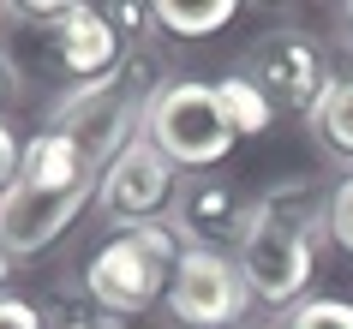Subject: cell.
Here are the masks:
<instances>
[{
  "mask_svg": "<svg viewBox=\"0 0 353 329\" xmlns=\"http://www.w3.org/2000/svg\"><path fill=\"white\" fill-rule=\"evenodd\" d=\"M6 275H12V252H6V246H0V281H6Z\"/></svg>",
  "mask_w": 353,
  "mask_h": 329,
  "instance_id": "cell-19",
  "label": "cell"
},
{
  "mask_svg": "<svg viewBox=\"0 0 353 329\" xmlns=\"http://www.w3.org/2000/svg\"><path fill=\"white\" fill-rule=\"evenodd\" d=\"M90 198H96V186H78V192H37V186L12 180L6 192H0V246H6L12 257H30V252H42V246H54Z\"/></svg>",
  "mask_w": 353,
  "mask_h": 329,
  "instance_id": "cell-8",
  "label": "cell"
},
{
  "mask_svg": "<svg viewBox=\"0 0 353 329\" xmlns=\"http://www.w3.org/2000/svg\"><path fill=\"white\" fill-rule=\"evenodd\" d=\"M54 60L60 72H72L78 84H96L120 66V37L102 6H60L54 12Z\"/></svg>",
  "mask_w": 353,
  "mask_h": 329,
  "instance_id": "cell-9",
  "label": "cell"
},
{
  "mask_svg": "<svg viewBox=\"0 0 353 329\" xmlns=\"http://www.w3.org/2000/svg\"><path fill=\"white\" fill-rule=\"evenodd\" d=\"M144 138L174 168H192V174L228 162V150L240 144L216 102V84H198V78H168L156 90V102L144 108Z\"/></svg>",
  "mask_w": 353,
  "mask_h": 329,
  "instance_id": "cell-4",
  "label": "cell"
},
{
  "mask_svg": "<svg viewBox=\"0 0 353 329\" xmlns=\"http://www.w3.org/2000/svg\"><path fill=\"white\" fill-rule=\"evenodd\" d=\"M19 180L37 186V192H78V186H96V168L84 162V150L66 138V132H37L24 144V162H19Z\"/></svg>",
  "mask_w": 353,
  "mask_h": 329,
  "instance_id": "cell-11",
  "label": "cell"
},
{
  "mask_svg": "<svg viewBox=\"0 0 353 329\" xmlns=\"http://www.w3.org/2000/svg\"><path fill=\"white\" fill-rule=\"evenodd\" d=\"M19 162H24V144H19V132L0 120V192L19 180Z\"/></svg>",
  "mask_w": 353,
  "mask_h": 329,
  "instance_id": "cell-18",
  "label": "cell"
},
{
  "mask_svg": "<svg viewBox=\"0 0 353 329\" xmlns=\"http://www.w3.org/2000/svg\"><path fill=\"white\" fill-rule=\"evenodd\" d=\"M180 252H186V239L168 228V216L144 221V228H126V234H114L108 246L90 257L84 293H90L108 317H132V311H144L156 293H168V275H174Z\"/></svg>",
  "mask_w": 353,
  "mask_h": 329,
  "instance_id": "cell-3",
  "label": "cell"
},
{
  "mask_svg": "<svg viewBox=\"0 0 353 329\" xmlns=\"http://www.w3.org/2000/svg\"><path fill=\"white\" fill-rule=\"evenodd\" d=\"M0 102H6V72H0Z\"/></svg>",
  "mask_w": 353,
  "mask_h": 329,
  "instance_id": "cell-20",
  "label": "cell"
},
{
  "mask_svg": "<svg viewBox=\"0 0 353 329\" xmlns=\"http://www.w3.org/2000/svg\"><path fill=\"white\" fill-rule=\"evenodd\" d=\"M252 288H245L240 263L210 246H186L174 275H168V317L180 329H240Z\"/></svg>",
  "mask_w": 353,
  "mask_h": 329,
  "instance_id": "cell-5",
  "label": "cell"
},
{
  "mask_svg": "<svg viewBox=\"0 0 353 329\" xmlns=\"http://www.w3.org/2000/svg\"><path fill=\"white\" fill-rule=\"evenodd\" d=\"M156 90H162V84H156V60L150 54H126L108 78L78 84V90L60 102L54 108V132H66V138L84 150V162L102 174V168L138 138V120H144V108L156 102Z\"/></svg>",
  "mask_w": 353,
  "mask_h": 329,
  "instance_id": "cell-2",
  "label": "cell"
},
{
  "mask_svg": "<svg viewBox=\"0 0 353 329\" xmlns=\"http://www.w3.org/2000/svg\"><path fill=\"white\" fill-rule=\"evenodd\" d=\"M347 24H353V6H347Z\"/></svg>",
  "mask_w": 353,
  "mask_h": 329,
  "instance_id": "cell-21",
  "label": "cell"
},
{
  "mask_svg": "<svg viewBox=\"0 0 353 329\" xmlns=\"http://www.w3.org/2000/svg\"><path fill=\"white\" fill-rule=\"evenodd\" d=\"M0 329H42V311L30 299H12V293H0Z\"/></svg>",
  "mask_w": 353,
  "mask_h": 329,
  "instance_id": "cell-17",
  "label": "cell"
},
{
  "mask_svg": "<svg viewBox=\"0 0 353 329\" xmlns=\"http://www.w3.org/2000/svg\"><path fill=\"white\" fill-rule=\"evenodd\" d=\"M240 6L234 0H204V6H180V0H156L150 6V19L162 24L168 37H210V30H222Z\"/></svg>",
  "mask_w": 353,
  "mask_h": 329,
  "instance_id": "cell-14",
  "label": "cell"
},
{
  "mask_svg": "<svg viewBox=\"0 0 353 329\" xmlns=\"http://www.w3.org/2000/svg\"><path fill=\"white\" fill-rule=\"evenodd\" d=\"M168 228L186 239V246L222 252V239L245 228V210H240V198H234V186H228V180L198 174V180H186L180 192H174V216H168Z\"/></svg>",
  "mask_w": 353,
  "mask_h": 329,
  "instance_id": "cell-10",
  "label": "cell"
},
{
  "mask_svg": "<svg viewBox=\"0 0 353 329\" xmlns=\"http://www.w3.org/2000/svg\"><path fill=\"white\" fill-rule=\"evenodd\" d=\"M317 239H330V198H323V186H312V180H288V186L263 192V198L245 210L234 263H240L245 288L258 293V299L288 306V299H299L305 281H312Z\"/></svg>",
  "mask_w": 353,
  "mask_h": 329,
  "instance_id": "cell-1",
  "label": "cell"
},
{
  "mask_svg": "<svg viewBox=\"0 0 353 329\" xmlns=\"http://www.w3.org/2000/svg\"><path fill=\"white\" fill-rule=\"evenodd\" d=\"M330 239L341 252H353V174L335 180V192H330Z\"/></svg>",
  "mask_w": 353,
  "mask_h": 329,
  "instance_id": "cell-16",
  "label": "cell"
},
{
  "mask_svg": "<svg viewBox=\"0 0 353 329\" xmlns=\"http://www.w3.org/2000/svg\"><path fill=\"white\" fill-rule=\"evenodd\" d=\"M312 138L335 162H353V78H330V90L312 102Z\"/></svg>",
  "mask_w": 353,
  "mask_h": 329,
  "instance_id": "cell-12",
  "label": "cell"
},
{
  "mask_svg": "<svg viewBox=\"0 0 353 329\" xmlns=\"http://www.w3.org/2000/svg\"><path fill=\"white\" fill-rule=\"evenodd\" d=\"M288 329H353V299H299L288 311Z\"/></svg>",
  "mask_w": 353,
  "mask_h": 329,
  "instance_id": "cell-15",
  "label": "cell"
},
{
  "mask_svg": "<svg viewBox=\"0 0 353 329\" xmlns=\"http://www.w3.org/2000/svg\"><path fill=\"white\" fill-rule=\"evenodd\" d=\"M96 203H102V216L120 221V228H144V221H156V210L174 203V162L138 132V138L96 174Z\"/></svg>",
  "mask_w": 353,
  "mask_h": 329,
  "instance_id": "cell-6",
  "label": "cell"
},
{
  "mask_svg": "<svg viewBox=\"0 0 353 329\" xmlns=\"http://www.w3.org/2000/svg\"><path fill=\"white\" fill-rule=\"evenodd\" d=\"M245 78L270 96V108H305L323 90H330V72H323V48L299 30H270V37L245 54Z\"/></svg>",
  "mask_w": 353,
  "mask_h": 329,
  "instance_id": "cell-7",
  "label": "cell"
},
{
  "mask_svg": "<svg viewBox=\"0 0 353 329\" xmlns=\"http://www.w3.org/2000/svg\"><path fill=\"white\" fill-rule=\"evenodd\" d=\"M216 102H222V114H228V126H234V138H258V132L270 126V120H276L270 96H263L245 72L222 78V84H216Z\"/></svg>",
  "mask_w": 353,
  "mask_h": 329,
  "instance_id": "cell-13",
  "label": "cell"
}]
</instances>
